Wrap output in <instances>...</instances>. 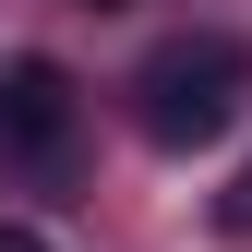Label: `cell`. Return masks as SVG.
<instances>
[{"label": "cell", "instance_id": "7a4b0ae2", "mask_svg": "<svg viewBox=\"0 0 252 252\" xmlns=\"http://www.w3.org/2000/svg\"><path fill=\"white\" fill-rule=\"evenodd\" d=\"M60 144H72V72L60 60H0V156L48 168Z\"/></svg>", "mask_w": 252, "mask_h": 252}, {"label": "cell", "instance_id": "6da1fadb", "mask_svg": "<svg viewBox=\"0 0 252 252\" xmlns=\"http://www.w3.org/2000/svg\"><path fill=\"white\" fill-rule=\"evenodd\" d=\"M240 96H252V48L240 36H168L132 72V132L156 156H192V144H216L240 120Z\"/></svg>", "mask_w": 252, "mask_h": 252}, {"label": "cell", "instance_id": "3957f363", "mask_svg": "<svg viewBox=\"0 0 252 252\" xmlns=\"http://www.w3.org/2000/svg\"><path fill=\"white\" fill-rule=\"evenodd\" d=\"M216 228H228V240H252V168L228 180V192H216Z\"/></svg>", "mask_w": 252, "mask_h": 252}, {"label": "cell", "instance_id": "277c9868", "mask_svg": "<svg viewBox=\"0 0 252 252\" xmlns=\"http://www.w3.org/2000/svg\"><path fill=\"white\" fill-rule=\"evenodd\" d=\"M0 252H48V228H24V216H0Z\"/></svg>", "mask_w": 252, "mask_h": 252}]
</instances>
